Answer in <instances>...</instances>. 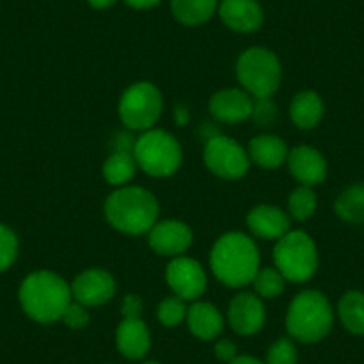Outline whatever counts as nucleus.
I'll list each match as a JSON object with an SVG mask.
<instances>
[{
    "instance_id": "obj_25",
    "label": "nucleus",
    "mask_w": 364,
    "mask_h": 364,
    "mask_svg": "<svg viewBox=\"0 0 364 364\" xmlns=\"http://www.w3.org/2000/svg\"><path fill=\"white\" fill-rule=\"evenodd\" d=\"M138 170V163L132 152H114L104 164V178L111 186H125Z\"/></svg>"
},
{
    "instance_id": "obj_12",
    "label": "nucleus",
    "mask_w": 364,
    "mask_h": 364,
    "mask_svg": "<svg viewBox=\"0 0 364 364\" xmlns=\"http://www.w3.org/2000/svg\"><path fill=\"white\" fill-rule=\"evenodd\" d=\"M149 232L150 247L157 254L170 255V257H178L184 254L193 241V232L190 227L177 220L156 223Z\"/></svg>"
},
{
    "instance_id": "obj_30",
    "label": "nucleus",
    "mask_w": 364,
    "mask_h": 364,
    "mask_svg": "<svg viewBox=\"0 0 364 364\" xmlns=\"http://www.w3.org/2000/svg\"><path fill=\"white\" fill-rule=\"evenodd\" d=\"M18 255V240L9 227L0 225V273L6 272Z\"/></svg>"
},
{
    "instance_id": "obj_15",
    "label": "nucleus",
    "mask_w": 364,
    "mask_h": 364,
    "mask_svg": "<svg viewBox=\"0 0 364 364\" xmlns=\"http://www.w3.org/2000/svg\"><path fill=\"white\" fill-rule=\"evenodd\" d=\"M289 171L302 186H316L327 177V161L313 146H296L288 154Z\"/></svg>"
},
{
    "instance_id": "obj_9",
    "label": "nucleus",
    "mask_w": 364,
    "mask_h": 364,
    "mask_svg": "<svg viewBox=\"0 0 364 364\" xmlns=\"http://www.w3.org/2000/svg\"><path fill=\"white\" fill-rule=\"evenodd\" d=\"M205 166L222 178H241L248 171L250 157L243 146L227 136H213L204 150Z\"/></svg>"
},
{
    "instance_id": "obj_2",
    "label": "nucleus",
    "mask_w": 364,
    "mask_h": 364,
    "mask_svg": "<svg viewBox=\"0 0 364 364\" xmlns=\"http://www.w3.org/2000/svg\"><path fill=\"white\" fill-rule=\"evenodd\" d=\"M215 277L230 288L252 284L259 272V250L254 241L241 232L223 234L211 252Z\"/></svg>"
},
{
    "instance_id": "obj_32",
    "label": "nucleus",
    "mask_w": 364,
    "mask_h": 364,
    "mask_svg": "<svg viewBox=\"0 0 364 364\" xmlns=\"http://www.w3.org/2000/svg\"><path fill=\"white\" fill-rule=\"evenodd\" d=\"M70 328H82L86 327L87 321H90V314H87L86 307L80 306L79 302H72L68 306V309L65 311L61 318Z\"/></svg>"
},
{
    "instance_id": "obj_22",
    "label": "nucleus",
    "mask_w": 364,
    "mask_h": 364,
    "mask_svg": "<svg viewBox=\"0 0 364 364\" xmlns=\"http://www.w3.org/2000/svg\"><path fill=\"white\" fill-rule=\"evenodd\" d=\"M218 0H171V11L182 26H200L215 15Z\"/></svg>"
},
{
    "instance_id": "obj_3",
    "label": "nucleus",
    "mask_w": 364,
    "mask_h": 364,
    "mask_svg": "<svg viewBox=\"0 0 364 364\" xmlns=\"http://www.w3.org/2000/svg\"><path fill=\"white\" fill-rule=\"evenodd\" d=\"M104 211L114 229L136 236L149 232L156 225L159 204L145 188L122 186L107 198Z\"/></svg>"
},
{
    "instance_id": "obj_29",
    "label": "nucleus",
    "mask_w": 364,
    "mask_h": 364,
    "mask_svg": "<svg viewBox=\"0 0 364 364\" xmlns=\"http://www.w3.org/2000/svg\"><path fill=\"white\" fill-rule=\"evenodd\" d=\"M299 363V352L291 339L281 338L269 346L266 353V364H296Z\"/></svg>"
},
{
    "instance_id": "obj_14",
    "label": "nucleus",
    "mask_w": 364,
    "mask_h": 364,
    "mask_svg": "<svg viewBox=\"0 0 364 364\" xmlns=\"http://www.w3.org/2000/svg\"><path fill=\"white\" fill-rule=\"evenodd\" d=\"M209 109L216 120L225 122V124H240L252 118L254 100L247 91L230 87V90L218 91L211 97Z\"/></svg>"
},
{
    "instance_id": "obj_5",
    "label": "nucleus",
    "mask_w": 364,
    "mask_h": 364,
    "mask_svg": "<svg viewBox=\"0 0 364 364\" xmlns=\"http://www.w3.org/2000/svg\"><path fill=\"white\" fill-rule=\"evenodd\" d=\"M236 75L248 95L255 99H269L281 86L282 68L277 55L272 50L254 47L240 55Z\"/></svg>"
},
{
    "instance_id": "obj_18",
    "label": "nucleus",
    "mask_w": 364,
    "mask_h": 364,
    "mask_svg": "<svg viewBox=\"0 0 364 364\" xmlns=\"http://www.w3.org/2000/svg\"><path fill=\"white\" fill-rule=\"evenodd\" d=\"M117 346L127 359H143L150 350V332L145 321L141 318H124L117 328Z\"/></svg>"
},
{
    "instance_id": "obj_35",
    "label": "nucleus",
    "mask_w": 364,
    "mask_h": 364,
    "mask_svg": "<svg viewBox=\"0 0 364 364\" xmlns=\"http://www.w3.org/2000/svg\"><path fill=\"white\" fill-rule=\"evenodd\" d=\"M134 145L136 139L131 134H127V132H120L114 138V149H117V152H132Z\"/></svg>"
},
{
    "instance_id": "obj_13",
    "label": "nucleus",
    "mask_w": 364,
    "mask_h": 364,
    "mask_svg": "<svg viewBox=\"0 0 364 364\" xmlns=\"http://www.w3.org/2000/svg\"><path fill=\"white\" fill-rule=\"evenodd\" d=\"M266 321L261 299L254 293H240L229 306V323L241 336L257 334Z\"/></svg>"
},
{
    "instance_id": "obj_24",
    "label": "nucleus",
    "mask_w": 364,
    "mask_h": 364,
    "mask_svg": "<svg viewBox=\"0 0 364 364\" xmlns=\"http://www.w3.org/2000/svg\"><path fill=\"white\" fill-rule=\"evenodd\" d=\"M334 211L348 223L364 222V184H353L343 190L336 200Z\"/></svg>"
},
{
    "instance_id": "obj_23",
    "label": "nucleus",
    "mask_w": 364,
    "mask_h": 364,
    "mask_svg": "<svg viewBox=\"0 0 364 364\" xmlns=\"http://www.w3.org/2000/svg\"><path fill=\"white\" fill-rule=\"evenodd\" d=\"M339 320L343 327L355 336H364V293L348 291L338 304Z\"/></svg>"
},
{
    "instance_id": "obj_16",
    "label": "nucleus",
    "mask_w": 364,
    "mask_h": 364,
    "mask_svg": "<svg viewBox=\"0 0 364 364\" xmlns=\"http://www.w3.org/2000/svg\"><path fill=\"white\" fill-rule=\"evenodd\" d=\"M218 13L229 29L245 34L257 31L264 18L257 0H222Z\"/></svg>"
},
{
    "instance_id": "obj_34",
    "label": "nucleus",
    "mask_w": 364,
    "mask_h": 364,
    "mask_svg": "<svg viewBox=\"0 0 364 364\" xmlns=\"http://www.w3.org/2000/svg\"><path fill=\"white\" fill-rule=\"evenodd\" d=\"M215 352L216 357H218L220 360H225V363H230V360L237 357L236 345H234L232 341H229V339H220L215 346Z\"/></svg>"
},
{
    "instance_id": "obj_33",
    "label": "nucleus",
    "mask_w": 364,
    "mask_h": 364,
    "mask_svg": "<svg viewBox=\"0 0 364 364\" xmlns=\"http://www.w3.org/2000/svg\"><path fill=\"white\" fill-rule=\"evenodd\" d=\"M143 309V302L139 296L136 295H127L124 299V304H122V314L124 318H139Z\"/></svg>"
},
{
    "instance_id": "obj_1",
    "label": "nucleus",
    "mask_w": 364,
    "mask_h": 364,
    "mask_svg": "<svg viewBox=\"0 0 364 364\" xmlns=\"http://www.w3.org/2000/svg\"><path fill=\"white\" fill-rule=\"evenodd\" d=\"M20 304L29 318L38 323L61 320L72 304L68 282L52 272H34L20 286Z\"/></svg>"
},
{
    "instance_id": "obj_6",
    "label": "nucleus",
    "mask_w": 364,
    "mask_h": 364,
    "mask_svg": "<svg viewBox=\"0 0 364 364\" xmlns=\"http://www.w3.org/2000/svg\"><path fill=\"white\" fill-rule=\"evenodd\" d=\"M273 259L282 277L291 282L309 281L318 268L316 245L304 230H289L277 240Z\"/></svg>"
},
{
    "instance_id": "obj_36",
    "label": "nucleus",
    "mask_w": 364,
    "mask_h": 364,
    "mask_svg": "<svg viewBox=\"0 0 364 364\" xmlns=\"http://www.w3.org/2000/svg\"><path fill=\"white\" fill-rule=\"evenodd\" d=\"M125 2L134 9H150V8H156L161 0H125Z\"/></svg>"
},
{
    "instance_id": "obj_31",
    "label": "nucleus",
    "mask_w": 364,
    "mask_h": 364,
    "mask_svg": "<svg viewBox=\"0 0 364 364\" xmlns=\"http://www.w3.org/2000/svg\"><path fill=\"white\" fill-rule=\"evenodd\" d=\"M277 117V107L272 102V99H255L254 109H252V118L259 127H268L275 122Z\"/></svg>"
},
{
    "instance_id": "obj_40",
    "label": "nucleus",
    "mask_w": 364,
    "mask_h": 364,
    "mask_svg": "<svg viewBox=\"0 0 364 364\" xmlns=\"http://www.w3.org/2000/svg\"><path fill=\"white\" fill-rule=\"evenodd\" d=\"M145 364H159V363H156V360H149V363H145Z\"/></svg>"
},
{
    "instance_id": "obj_19",
    "label": "nucleus",
    "mask_w": 364,
    "mask_h": 364,
    "mask_svg": "<svg viewBox=\"0 0 364 364\" xmlns=\"http://www.w3.org/2000/svg\"><path fill=\"white\" fill-rule=\"evenodd\" d=\"M188 327L191 334L202 341H209L220 336L223 328V318L213 304L197 302L188 309Z\"/></svg>"
},
{
    "instance_id": "obj_21",
    "label": "nucleus",
    "mask_w": 364,
    "mask_h": 364,
    "mask_svg": "<svg viewBox=\"0 0 364 364\" xmlns=\"http://www.w3.org/2000/svg\"><path fill=\"white\" fill-rule=\"evenodd\" d=\"M289 114L296 127L313 129L323 118V102L314 91H302L293 99Z\"/></svg>"
},
{
    "instance_id": "obj_27",
    "label": "nucleus",
    "mask_w": 364,
    "mask_h": 364,
    "mask_svg": "<svg viewBox=\"0 0 364 364\" xmlns=\"http://www.w3.org/2000/svg\"><path fill=\"white\" fill-rule=\"evenodd\" d=\"M288 208L289 216L293 220L304 222V220L314 215V209H316V193L311 190V186L296 188L291 193V197H289Z\"/></svg>"
},
{
    "instance_id": "obj_10",
    "label": "nucleus",
    "mask_w": 364,
    "mask_h": 364,
    "mask_svg": "<svg viewBox=\"0 0 364 364\" xmlns=\"http://www.w3.org/2000/svg\"><path fill=\"white\" fill-rule=\"evenodd\" d=\"M166 282L181 300H197L204 295L208 277L200 262L178 255L168 264Z\"/></svg>"
},
{
    "instance_id": "obj_4",
    "label": "nucleus",
    "mask_w": 364,
    "mask_h": 364,
    "mask_svg": "<svg viewBox=\"0 0 364 364\" xmlns=\"http://www.w3.org/2000/svg\"><path fill=\"white\" fill-rule=\"evenodd\" d=\"M334 325V313L327 296L320 291H304L295 296L288 309L286 327L300 343L321 341Z\"/></svg>"
},
{
    "instance_id": "obj_11",
    "label": "nucleus",
    "mask_w": 364,
    "mask_h": 364,
    "mask_svg": "<svg viewBox=\"0 0 364 364\" xmlns=\"http://www.w3.org/2000/svg\"><path fill=\"white\" fill-rule=\"evenodd\" d=\"M72 299L84 307H95L109 302L117 291V284L111 273L106 269L91 268L86 272L79 273L73 279L72 286Z\"/></svg>"
},
{
    "instance_id": "obj_38",
    "label": "nucleus",
    "mask_w": 364,
    "mask_h": 364,
    "mask_svg": "<svg viewBox=\"0 0 364 364\" xmlns=\"http://www.w3.org/2000/svg\"><path fill=\"white\" fill-rule=\"evenodd\" d=\"M175 117H177L178 125H186L188 120H190V113H188L186 107H177L175 109Z\"/></svg>"
},
{
    "instance_id": "obj_28",
    "label": "nucleus",
    "mask_w": 364,
    "mask_h": 364,
    "mask_svg": "<svg viewBox=\"0 0 364 364\" xmlns=\"http://www.w3.org/2000/svg\"><path fill=\"white\" fill-rule=\"evenodd\" d=\"M186 314L188 309L184 306V300H181L178 296L164 299L157 307V318L164 327H177L186 318Z\"/></svg>"
},
{
    "instance_id": "obj_26",
    "label": "nucleus",
    "mask_w": 364,
    "mask_h": 364,
    "mask_svg": "<svg viewBox=\"0 0 364 364\" xmlns=\"http://www.w3.org/2000/svg\"><path fill=\"white\" fill-rule=\"evenodd\" d=\"M284 282L286 279L277 268H262L257 272L252 284L259 299H275L284 291Z\"/></svg>"
},
{
    "instance_id": "obj_7",
    "label": "nucleus",
    "mask_w": 364,
    "mask_h": 364,
    "mask_svg": "<svg viewBox=\"0 0 364 364\" xmlns=\"http://www.w3.org/2000/svg\"><path fill=\"white\" fill-rule=\"evenodd\" d=\"M136 163L152 177H168L175 173L182 163V149L177 139L166 131L149 129L136 139Z\"/></svg>"
},
{
    "instance_id": "obj_37",
    "label": "nucleus",
    "mask_w": 364,
    "mask_h": 364,
    "mask_svg": "<svg viewBox=\"0 0 364 364\" xmlns=\"http://www.w3.org/2000/svg\"><path fill=\"white\" fill-rule=\"evenodd\" d=\"M229 364H264V363L259 359H255V357H250V355H237L236 359L230 360Z\"/></svg>"
},
{
    "instance_id": "obj_17",
    "label": "nucleus",
    "mask_w": 364,
    "mask_h": 364,
    "mask_svg": "<svg viewBox=\"0 0 364 364\" xmlns=\"http://www.w3.org/2000/svg\"><path fill=\"white\" fill-rule=\"evenodd\" d=\"M247 225L261 240H281L291 229V216L275 205H257L248 213Z\"/></svg>"
},
{
    "instance_id": "obj_8",
    "label": "nucleus",
    "mask_w": 364,
    "mask_h": 364,
    "mask_svg": "<svg viewBox=\"0 0 364 364\" xmlns=\"http://www.w3.org/2000/svg\"><path fill=\"white\" fill-rule=\"evenodd\" d=\"M163 111V97L150 82H136L124 91L118 106L122 122L132 131H149Z\"/></svg>"
},
{
    "instance_id": "obj_20",
    "label": "nucleus",
    "mask_w": 364,
    "mask_h": 364,
    "mask_svg": "<svg viewBox=\"0 0 364 364\" xmlns=\"http://www.w3.org/2000/svg\"><path fill=\"white\" fill-rule=\"evenodd\" d=\"M248 157L266 170H275L288 157L286 143L277 136H257L248 145Z\"/></svg>"
},
{
    "instance_id": "obj_39",
    "label": "nucleus",
    "mask_w": 364,
    "mask_h": 364,
    "mask_svg": "<svg viewBox=\"0 0 364 364\" xmlns=\"http://www.w3.org/2000/svg\"><path fill=\"white\" fill-rule=\"evenodd\" d=\"M114 2H117V0H87V4H90L91 8H95V9L111 8Z\"/></svg>"
}]
</instances>
